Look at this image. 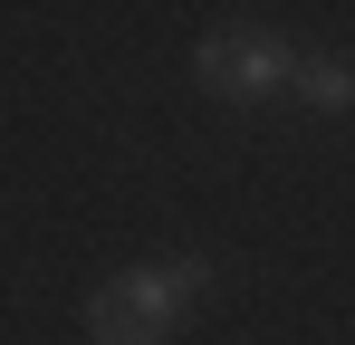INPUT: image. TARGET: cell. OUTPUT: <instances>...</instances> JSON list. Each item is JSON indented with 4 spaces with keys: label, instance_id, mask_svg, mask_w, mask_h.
<instances>
[{
    "label": "cell",
    "instance_id": "cell-1",
    "mask_svg": "<svg viewBox=\"0 0 355 345\" xmlns=\"http://www.w3.org/2000/svg\"><path fill=\"white\" fill-rule=\"evenodd\" d=\"M211 288V259H164V269H135V278L96 288V307H87V336L96 345H164L192 317V297Z\"/></svg>",
    "mask_w": 355,
    "mask_h": 345
},
{
    "label": "cell",
    "instance_id": "cell-2",
    "mask_svg": "<svg viewBox=\"0 0 355 345\" xmlns=\"http://www.w3.org/2000/svg\"><path fill=\"white\" fill-rule=\"evenodd\" d=\"M192 67H202V87L211 96H231V106H259V96H288V77H297V57L279 48V39H259V29H211L202 48H192Z\"/></svg>",
    "mask_w": 355,
    "mask_h": 345
},
{
    "label": "cell",
    "instance_id": "cell-3",
    "mask_svg": "<svg viewBox=\"0 0 355 345\" xmlns=\"http://www.w3.org/2000/svg\"><path fill=\"white\" fill-rule=\"evenodd\" d=\"M288 96L317 106V115H355V57H297Z\"/></svg>",
    "mask_w": 355,
    "mask_h": 345
}]
</instances>
